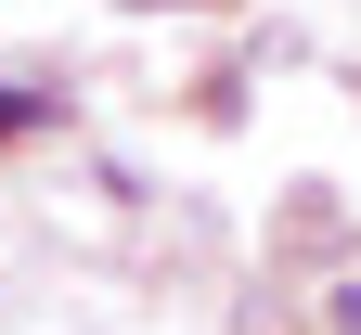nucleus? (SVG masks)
<instances>
[{"mask_svg": "<svg viewBox=\"0 0 361 335\" xmlns=\"http://www.w3.org/2000/svg\"><path fill=\"white\" fill-rule=\"evenodd\" d=\"M65 104H52V90H13V78H0V142H26V129H52Z\"/></svg>", "mask_w": 361, "mask_h": 335, "instance_id": "obj_1", "label": "nucleus"}, {"mask_svg": "<svg viewBox=\"0 0 361 335\" xmlns=\"http://www.w3.org/2000/svg\"><path fill=\"white\" fill-rule=\"evenodd\" d=\"M323 322H336V335H361V284H336V297H323Z\"/></svg>", "mask_w": 361, "mask_h": 335, "instance_id": "obj_2", "label": "nucleus"}, {"mask_svg": "<svg viewBox=\"0 0 361 335\" xmlns=\"http://www.w3.org/2000/svg\"><path fill=\"white\" fill-rule=\"evenodd\" d=\"M142 13H168V0H142Z\"/></svg>", "mask_w": 361, "mask_h": 335, "instance_id": "obj_3", "label": "nucleus"}]
</instances>
